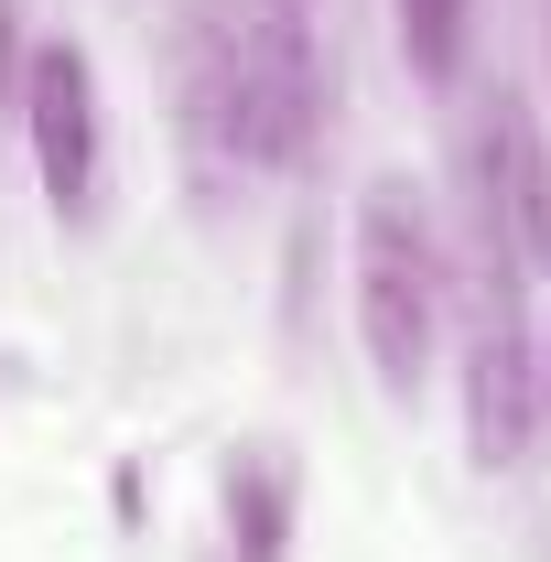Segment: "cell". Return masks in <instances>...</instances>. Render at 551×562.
Here are the masks:
<instances>
[{
    "label": "cell",
    "instance_id": "obj_1",
    "mask_svg": "<svg viewBox=\"0 0 551 562\" xmlns=\"http://www.w3.org/2000/svg\"><path fill=\"white\" fill-rule=\"evenodd\" d=\"M195 120L249 173H303L325 151V44L303 0H216L195 22Z\"/></svg>",
    "mask_w": 551,
    "mask_h": 562
},
{
    "label": "cell",
    "instance_id": "obj_2",
    "mask_svg": "<svg viewBox=\"0 0 551 562\" xmlns=\"http://www.w3.org/2000/svg\"><path fill=\"white\" fill-rule=\"evenodd\" d=\"M357 347L379 368V390H421L432 379V347H443V292H454V260H443V227L421 206V184L379 173L357 195Z\"/></svg>",
    "mask_w": 551,
    "mask_h": 562
},
{
    "label": "cell",
    "instance_id": "obj_3",
    "mask_svg": "<svg viewBox=\"0 0 551 562\" xmlns=\"http://www.w3.org/2000/svg\"><path fill=\"white\" fill-rule=\"evenodd\" d=\"M465 173H476V238L486 271L541 281L551 271V131L530 87H486L465 120Z\"/></svg>",
    "mask_w": 551,
    "mask_h": 562
},
{
    "label": "cell",
    "instance_id": "obj_4",
    "mask_svg": "<svg viewBox=\"0 0 551 562\" xmlns=\"http://www.w3.org/2000/svg\"><path fill=\"white\" fill-rule=\"evenodd\" d=\"M11 120L33 140L55 227H98V206H109V120H98V55L76 33H44L22 55V109Z\"/></svg>",
    "mask_w": 551,
    "mask_h": 562
},
{
    "label": "cell",
    "instance_id": "obj_5",
    "mask_svg": "<svg viewBox=\"0 0 551 562\" xmlns=\"http://www.w3.org/2000/svg\"><path fill=\"white\" fill-rule=\"evenodd\" d=\"M530 432H541V336H530L519 281L486 271V303L465 325V443L497 476V465H530Z\"/></svg>",
    "mask_w": 551,
    "mask_h": 562
},
{
    "label": "cell",
    "instance_id": "obj_6",
    "mask_svg": "<svg viewBox=\"0 0 551 562\" xmlns=\"http://www.w3.org/2000/svg\"><path fill=\"white\" fill-rule=\"evenodd\" d=\"M227 541H238V562H281V541H292V465L271 443H249L227 465Z\"/></svg>",
    "mask_w": 551,
    "mask_h": 562
},
{
    "label": "cell",
    "instance_id": "obj_7",
    "mask_svg": "<svg viewBox=\"0 0 551 562\" xmlns=\"http://www.w3.org/2000/svg\"><path fill=\"white\" fill-rule=\"evenodd\" d=\"M390 22H401V66H412L421 87H454V76H465L476 0H390Z\"/></svg>",
    "mask_w": 551,
    "mask_h": 562
},
{
    "label": "cell",
    "instance_id": "obj_8",
    "mask_svg": "<svg viewBox=\"0 0 551 562\" xmlns=\"http://www.w3.org/2000/svg\"><path fill=\"white\" fill-rule=\"evenodd\" d=\"M22 55H33V44L11 33V0H0V109H22Z\"/></svg>",
    "mask_w": 551,
    "mask_h": 562
},
{
    "label": "cell",
    "instance_id": "obj_9",
    "mask_svg": "<svg viewBox=\"0 0 551 562\" xmlns=\"http://www.w3.org/2000/svg\"><path fill=\"white\" fill-rule=\"evenodd\" d=\"M541 422H551V325H541Z\"/></svg>",
    "mask_w": 551,
    "mask_h": 562
}]
</instances>
